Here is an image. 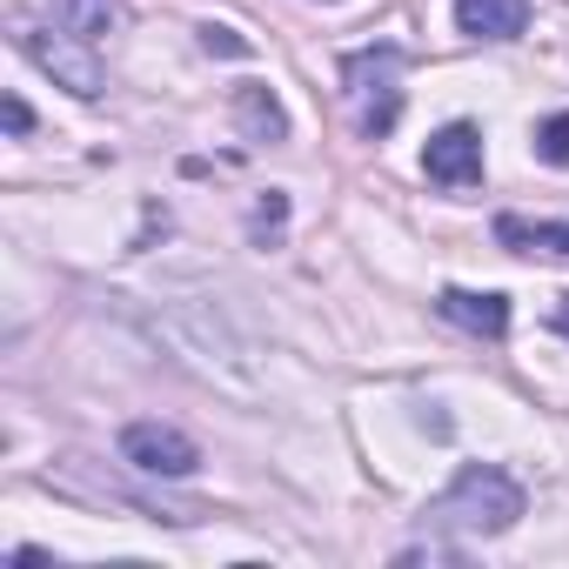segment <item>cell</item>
<instances>
[{
	"instance_id": "6da1fadb",
	"label": "cell",
	"mask_w": 569,
	"mask_h": 569,
	"mask_svg": "<svg viewBox=\"0 0 569 569\" xmlns=\"http://www.w3.org/2000/svg\"><path fill=\"white\" fill-rule=\"evenodd\" d=\"M522 522V482L496 462H462L456 482L416 516V536L422 542H482V536H502Z\"/></svg>"
},
{
	"instance_id": "7a4b0ae2",
	"label": "cell",
	"mask_w": 569,
	"mask_h": 569,
	"mask_svg": "<svg viewBox=\"0 0 569 569\" xmlns=\"http://www.w3.org/2000/svg\"><path fill=\"white\" fill-rule=\"evenodd\" d=\"M402 74H409V48H396V41L356 48L342 61V94L356 108V134L362 141H389L396 134V121H402Z\"/></svg>"
},
{
	"instance_id": "3957f363",
	"label": "cell",
	"mask_w": 569,
	"mask_h": 569,
	"mask_svg": "<svg viewBox=\"0 0 569 569\" xmlns=\"http://www.w3.org/2000/svg\"><path fill=\"white\" fill-rule=\"evenodd\" d=\"M14 48H21L54 88H68L74 101H101V94H108V74H101L94 48L74 41L68 28H14Z\"/></svg>"
},
{
	"instance_id": "277c9868",
	"label": "cell",
	"mask_w": 569,
	"mask_h": 569,
	"mask_svg": "<svg viewBox=\"0 0 569 569\" xmlns=\"http://www.w3.org/2000/svg\"><path fill=\"white\" fill-rule=\"evenodd\" d=\"M121 462L128 469H141V476H154V482H188L194 469H201V449H194V436L188 429H174V422H128L121 429Z\"/></svg>"
},
{
	"instance_id": "5b68a950",
	"label": "cell",
	"mask_w": 569,
	"mask_h": 569,
	"mask_svg": "<svg viewBox=\"0 0 569 569\" xmlns=\"http://www.w3.org/2000/svg\"><path fill=\"white\" fill-rule=\"evenodd\" d=\"M422 174L436 188H449V194L482 188V128L476 121H442L429 134V148H422Z\"/></svg>"
},
{
	"instance_id": "8992f818",
	"label": "cell",
	"mask_w": 569,
	"mask_h": 569,
	"mask_svg": "<svg viewBox=\"0 0 569 569\" xmlns=\"http://www.w3.org/2000/svg\"><path fill=\"white\" fill-rule=\"evenodd\" d=\"M436 316L456 322V329H469V336H482V342L509 336V296H496V289H442Z\"/></svg>"
},
{
	"instance_id": "52a82bcc",
	"label": "cell",
	"mask_w": 569,
	"mask_h": 569,
	"mask_svg": "<svg viewBox=\"0 0 569 569\" xmlns=\"http://www.w3.org/2000/svg\"><path fill=\"white\" fill-rule=\"evenodd\" d=\"M456 34L469 41H522L529 0H456Z\"/></svg>"
},
{
	"instance_id": "ba28073f",
	"label": "cell",
	"mask_w": 569,
	"mask_h": 569,
	"mask_svg": "<svg viewBox=\"0 0 569 569\" xmlns=\"http://www.w3.org/2000/svg\"><path fill=\"white\" fill-rule=\"evenodd\" d=\"M228 108H234V128H241L248 141H268V148L289 141V108H281V94H274L268 81H241Z\"/></svg>"
},
{
	"instance_id": "9c48e42d",
	"label": "cell",
	"mask_w": 569,
	"mask_h": 569,
	"mask_svg": "<svg viewBox=\"0 0 569 569\" xmlns=\"http://www.w3.org/2000/svg\"><path fill=\"white\" fill-rule=\"evenodd\" d=\"M496 248H509V254H556V261H569V221L496 214Z\"/></svg>"
},
{
	"instance_id": "30bf717a",
	"label": "cell",
	"mask_w": 569,
	"mask_h": 569,
	"mask_svg": "<svg viewBox=\"0 0 569 569\" xmlns=\"http://www.w3.org/2000/svg\"><path fill=\"white\" fill-rule=\"evenodd\" d=\"M48 14H54V28H68L88 48L108 41V34H121V21H128L121 0H48Z\"/></svg>"
},
{
	"instance_id": "8fae6325",
	"label": "cell",
	"mask_w": 569,
	"mask_h": 569,
	"mask_svg": "<svg viewBox=\"0 0 569 569\" xmlns=\"http://www.w3.org/2000/svg\"><path fill=\"white\" fill-rule=\"evenodd\" d=\"M281 228H289V194L268 188V194L254 201V214H248V234H254L261 248H274V241H281Z\"/></svg>"
},
{
	"instance_id": "7c38bea8",
	"label": "cell",
	"mask_w": 569,
	"mask_h": 569,
	"mask_svg": "<svg viewBox=\"0 0 569 569\" xmlns=\"http://www.w3.org/2000/svg\"><path fill=\"white\" fill-rule=\"evenodd\" d=\"M536 161L542 168H569V108L549 114V121H536Z\"/></svg>"
},
{
	"instance_id": "4fadbf2b",
	"label": "cell",
	"mask_w": 569,
	"mask_h": 569,
	"mask_svg": "<svg viewBox=\"0 0 569 569\" xmlns=\"http://www.w3.org/2000/svg\"><path fill=\"white\" fill-rule=\"evenodd\" d=\"M194 34H201V54H221V61H248V54H254V41L234 34L228 21H201Z\"/></svg>"
},
{
	"instance_id": "5bb4252c",
	"label": "cell",
	"mask_w": 569,
	"mask_h": 569,
	"mask_svg": "<svg viewBox=\"0 0 569 569\" xmlns=\"http://www.w3.org/2000/svg\"><path fill=\"white\" fill-rule=\"evenodd\" d=\"M0 121H8V134H14V141H28V134H34V108H28L21 94H0Z\"/></svg>"
},
{
	"instance_id": "9a60e30c",
	"label": "cell",
	"mask_w": 569,
	"mask_h": 569,
	"mask_svg": "<svg viewBox=\"0 0 569 569\" xmlns=\"http://www.w3.org/2000/svg\"><path fill=\"white\" fill-rule=\"evenodd\" d=\"M556 329L569 336V296H556Z\"/></svg>"
}]
</instances>
